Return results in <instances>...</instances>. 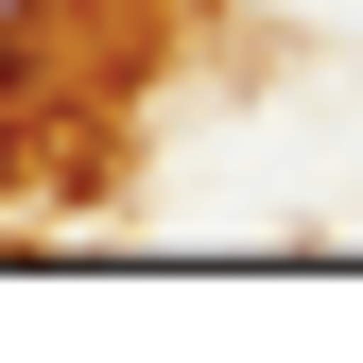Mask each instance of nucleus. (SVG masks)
I'll return each instance as SVG.
<instances>
[{
    "label": "nucleus",
    "instance_id": "f257e3e1",
    "mask_svg": "<svg viewBox=\"0 0 363 363\" xmlns=\"http://www.w3.org/2000/svg\"><path fill=\"white\" fill-rule=\"evenodd\" d=\"M35 18H52V0H0V69H18V52H35Z\"/></svg>",
    "mask_w": 363,
    "mask_h": 363
},
{
    "label": "nucleus",
    "instance_id": "f03ea898",
    "mask_svg": "<svg viewBox=\"0 0 363 363\" xmlns=\"http://www.w3.org/2000/svg\"><path fill=\"white\" fill-rule=\"evenodd\" d=\"M0 173H18V139H0Z\"/></svg>",
    "mask_w": 363,
    "mask_h": 363
}]
</instances>
